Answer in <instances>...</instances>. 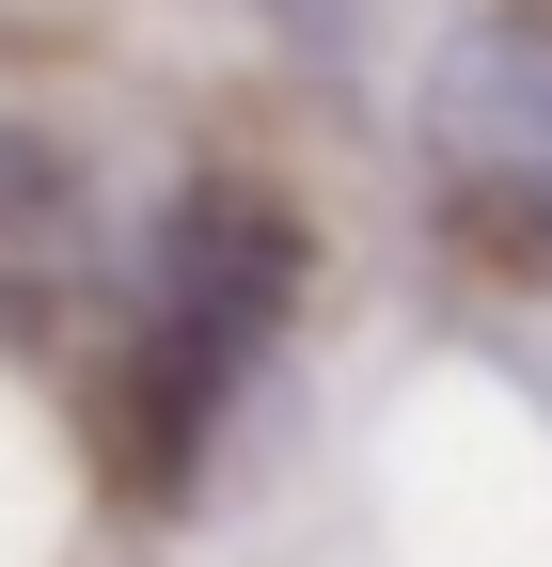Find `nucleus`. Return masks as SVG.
<instances>
[{
  "label": "nucleus",
  "instance_id": "obj_1",
  "mask_svg": "<svg viewBox=\"0 0 552 567\" xmlns=\"http://www.w3.org/2000/svg\"><path fill=\"white\" fill-rule=\"evenodd\" d=\"M427 189H442V237L505 284H552V17H473L427 63Z\"/></svg>",
  "mask_w": 552,
  "mask_h": 567
}]
</instances>
